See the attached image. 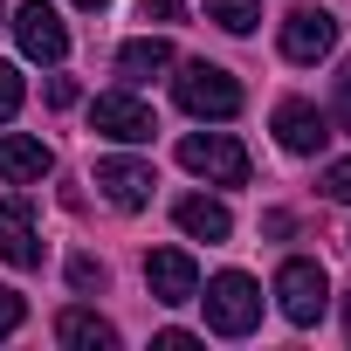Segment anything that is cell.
Wrapping results in <instances>:
<instances>
[{"label":"cell","mask_w":351,"mask_h":351,"mask_svg":"<svg viewBox=\"0 0 351 351\" xmlns=\"http://www.w3.org/2000/svg\"><path fill=\"white\" fill-rule=\"evenodd\" d=\"M200 303H207V330H221V337H248V330L262 324V289H255L241 269H221V276L200 289Z\"/></svg>","instance_id":"cell-1"},{"label":"cell","mask_w":351,"mask_h":351,"mask_svg":"<svg viewBox=\"0 0 351 351\" xmlns=\"http://www.w3.org/2000/svg\"><path fill=\"white\" fill-rule=\"evenodd\" d=\"M172 97H180V110L186 117H234L241 110V83L221 69V62H186L180 69V83H172Z\"/></svg>","instance_id":"cell-2"},{"label":"cell","mask_w":351,"mask_h":351,"mask_svg":"<svg viewBox=\"0 0 351 351\" xmlns=\"http://www.w3.org/2000/svg\"><path fill=\"white\" fill-rule=\"evenodd\" d=\"M180 165L193 180H214V186H248V152L228 131H186L180 138Z\"/></svg>","instance_id":"cell-3"},{"label":"cell","mask_w":351,"mask_h":351,"mask_svg":"<svg viewBox=\"0 0 351 351\" xmlns=\"http://www.w3.org/2000/svg\"><path fill=\"white\" fill-rule=\"evenodd\" d=\"M276 303H282V317L289 324H317L324 317V303H330V282H324V269L317 262H282L276 269Z\"/></svg>","instance_id":"cell-4"},{"label":"cell","mask_w":351,"mask_h":351,"mask_svg":"<svg viewBox=\"0 0 351 351\" xmlns=\"http://www.w3.org/2000/svg\"><path fill=\"white\" fill-rule=\"evenodd\" d=\"M90 124H97L104 138H117V145H145V138L158 131L152 104H145V97H131V90H104V97L90 104Z\"/></svg>","instance_id":"cell-5"},{"label":"cell","mask_w":351,"mask_h":351,"mask_svg":"<svg viewBox=\"0 0 351 351\" xmlns=\"http://www.w3.org/2000/svg\"><path fill=\"white\" fill-rule=\"evenodd\" d=\"M14 35H21V56L28 62H49L56 69L69 56V28H62V14L49 8V0H28V8L14 14Z\"/></svg>","instance_id":"cell-6"},{"label":"cell","mask_w":351,"mask_h":351,"mask_svg":"<svg viewBox=\"0 0 351 351\" xmlns=\"http://www.w3.org/2000/svg\"><path fill=\"white\" fill-rule=\"evenodd\" d=\"M152 165L145 158H97V193L117 207V214H138V207H152Z\"/></svg>","instance_id":"cell-7"},{"label":"cell","mask_w":351,"mask_h":351,"mask_svg":"<svg viewBox=\"0 0 351 351\" xmlns=\"http://www.w3.org/2000/svg\"><path fill=\"white\" fill-rule=\"evenodd\" d=\"M145 282H152L158 303H193L200 296V269H193L186 248H152L145 255Z\"/></svg>","instance_id":"cell-8"},{"label":"cell","mask_w":351,"mask_h":351,"mask_svg":"<svg viewBox=\"0 0 351 351\" xmlns=\"http://www.w3.org/2000/svg\"><path fill=\"white\" fill-rule=\"evenodd\" d=\"M337 49V21L324 14V8H296L289 21H282V56L289 62H324Z\"/></svg>","instance_id":"cell-9"},{"label":"cell","mask_w":351,"mask_h":351,"mask_svg":"<svg viewBox=\"0 0 351 351\" xmlns=\"http://www.w3.org/2000/svg\"><path fill=\"white\" fill-rule=\"evenodd\" d=\"M276 138H282V152L310 158V152H324V138H330V117H324L317 104L289 97V104H276Z\"/></svg>","instance_id":"cell-10"},{"label":"cell","mask_w":351,"mask_h":351,"mask_svg":"<svg viewBox=\"0 0 351 351\" xmlns=\"http://www.w3.org/2000/svg\"><path fill=\"white\" fill-rule=\"evenodd\" d=\"M0 262L8 269H42V241L21 200H0Z\"/></svg>","instance_id":"cell-11"},{"label":"cell","mask_w":351,"mask_h":351,"mask_svg":"<svg viewBox=\"0 0 351 351\" xmlns=\"http://www.w3.org/2000/svg\"><path fill=\"white\" fill-rule=\"evenodd\" d=\"M172 221H180L193 241H228V234H234V214H228L221 200H207V193H186L180 207H172Z\"/></svg>","instance_id":"cell-12"},{"label":"cell","mask_w":351,"mask_h":351,"mask_svg":"<svg viewBox=\"0 0 351 351\" xmlns=\"http://www.w3.org/2000/svg\"><path fill=\"white\" fill-rule=\"evenodd\" d=\"M117 69H124V83H152V76L172 69V42L165 35H138V42L117 49Z\"/></svg>","instance_id":"cell-13"},{"label":"cell","mask_w":351,"mask_h":351,"mask_svg":"<svg viewBox=\"0 0 351 351\" xmlns=\"http://www.w3.org/2000/svg\"><path fill=\"white\" fill-rule=\"evenodd\" d=\"M56 337L69 351H117V324H104L97 310H62L56 317Z\"/></svg>","instance_id":"cell-14"},{"label":"cell","mask_w":351,"mask_h":351,"mask_svg":"<svg viewBox=\"0 0 351 351\" xmlns=\"http://www.w3.org/2000/svg\"><path fill=\"white\" fill-rule=\"evenodd\" d=\"M56 158H49V145L42 138H0V180H14V186H28V180H42Z\"/></svg>","instance_id":"cell-15"},{"label":"cell","mask_w":351,"mask_h":351,"mask_svg":"<svg viewBox=\"0 0 351 351\" xmlns=\"http://www.w3.org/2000/svg\"><path fill=\"white\" fill-rule=\"evenodd\" d=\"M207 21H214V28H228V35H255L262 0H207Z\"/></svg>","instance_id":"cell-16"},{"label":"cell","mask_w":351,"mask_h":351,"mask_svg":"<svg viewBox=\"0 0 351 351\" xmlns=\"http://www.w3.org/2000/svg\"><path fill=\"white\" fill-rule=\"evenodd\" d=\"M21 97H28V83H21V69H14V62H0V124H8V117L21 110Z\"/></svg>","instance_id":"cell-17"},{"label":"cell","mask_w":351,"mask_h":351,"mask_svg":"<svg viewBox=\"0 0 351 351\" xmlns=\"http://www.w3.org/2000/svg\"><path fill=\"white\" fill-rule=\"evenodd\" d=\"M21 317H28V303H21L8 282H0V337H14V330H21Z\"/></svg>","instance_id":"cell-18"},{"label":"cell","mask_w":351,"mask_h":351,"mask_svg":"<svg viewBox=\"0 0 351 351\" xmlns=\"http://www.w3.org/2000/svg\"><path fill=\"white\" fill-rule=\"evenodd\" d=\"M324 193L351 207V158H337V165H324Z\"/></svg>","instance_id":"cell-19"},{"label":"cell","mask_w":351,"mask_h":351,"mask_svg":"<svg viewBox=\"0 0 351 351\" xmlns=\"http://www.w3.org/2000/svg\"><path fill=\"white\" fill-rule=\"evenodd\" d=\"M69 282H76V289H104V262H97V255H76V262H69Z\"/></svg>","instance_id":"cell-20"},{"label":"cell","mask_w":351,"mask_h":351,"mask_svg":"<svg viewBox=\"0 0 351 351\" xmlns=\"http://www.w3.org/2000/svg\"><path fill=\"white\" fill-rule=\"evenodd\" d=\"M330 110H337V124L351 131V62L337 69V97H330Z\"/></svg>","instance_id":"cell-21"},{"label":"cell","mask_w":351,"mask_h":351,"mask_svg":"<svg viewBox=\"0 0 351 351\" xmlns=\"http://www.w3.org/2000/svg\"><path fill=\"white\" fill-rule=\"evenodd\" d=\"M180 8H186V0H138L145 21H180Z\"/></svg>","instance_id":"cell-22"},{"label":"cell","mask_w":351,"mask_h":351,"mask_svg":"<svg viewBox=\"0 0 351 351\" xmlns=\"http://www.w3.org/2000/svg\"><path fill=\"white\" fill-rule=\"evenodd\" d=\"M49 104L69 110V104H76V76H49Z\"/></svg>","instance_id":"cell-23"},{"label":"cell","mask_w":351,"mask_h":351,"mask_svg":"<svg viewBox=\"0 0 351 351\" xmlns=\"http://www.w3.org/2000/svg\"><path fill=\"white\" fill-rule=\"evenodd\" d=\"M344 330H351V289H344Z\"/></svg>","instance_id":"cell-24"},{"label":"cell","mask_w":351,"mask_h":351,"mask_svg":"<svg viewBox=\"0 0 351 351\" xmlns=\"http://www.w3.org/2000/svg\"><path fill=\"white\" fill-rule=\"evenodd\" d=\"M76 8H104V0H76Z\"/></svg>","instance_id":"cell-25"},{"label":"cell","mask_w":351,"mask_h":351,"mask_svg":"<svg viewBox=\"0 0 351 351\" xmlns=\"http://www.w3.org/2000/svg\"><path fill=\"white\" fill-rule=\"evenodd\" d=\"M0 28H8V8H0Z\"/></svg>","instance_id":"cell-26"}]
</instances>
